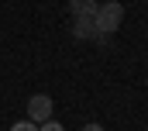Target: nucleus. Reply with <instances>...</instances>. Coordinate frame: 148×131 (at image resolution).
I'll list each match as a JSON object with an SVG mask.
<instances>
[{
    "label": "nucleus",
    "mask_w": 148,
    "mask_h": 131,
    "mask_svg": "<svg viewBox=\"0 0 148 131\" xmlns=\"http://www.w3.org/2000/svg\"><path fill=\"white\" fill-rule=\"evenodd\" d=\"M121 21H124V7H121L117 0L100 3V7H97V14H93V24H97V31H100V34H107V38H110V34L121 28Z\"/></svg>",
    "instance_id": "obj_1"
},
{
    "label": "nucleus",
    "mask_w": 148,
    "mask_h": 131,
    "mask_svg": "<svg viewBox=\"0 0 148 131\" xmlns=\"http://www.w3.org/2000/svg\"><path fill=\"white\" fill-rule=\"evenodd\" d=\"M28 121H35V124L52 121V97L48 93H35L28 100Z\"/></svg>",
    "instance_id": "obj_2"
},
{
    "label": "nucleus",
    "mask_w": 148,
    "mask_h": 131,
    "mask_svg": "<svg viewBox=\"0 0 148 131\" xmlns=\"http://www.w3.org/2000/svg\"><path fill=\"white\" fill-rule=\"evenodd\" d=\"M73 34H76V38H83V41H97V45H107V41H110L107 34L97 31L93 17H76V21H73Z\"/></svg>",
    "instance_id": "obj_3"
},
{
    "label": "nucleus",
    "mask_w": 148,
    "mask_h": 131,
    "mask_svg": "<svg viewBox=\"0 0 148 131\" xmlns=\"http://www.w3.org/2000/svg\"><path fill=\"white\" fill-rule=\"evenodd\" d=\"M97 7H100V0H69L73 17H93V14H97Z\"/></svg>",
    "instance_id": "obj_4"
},
{
    "label": "nucleus",
    "mask_w": 148,
    "mask_h": 131,
    "mask_svg": "<svg viewBox=\"0 0 148 131\" xmlns=\"http://www.w3.org/2000/svg\"><path fill=\"white\" fill-rule=\"evenodd\" d=\"M10 131H38V124H35V121H17Z\"/></svg>",
    "instance_id": "obj_5"
},
{
    "label": "nucleus",
    "mask_w": 148,
    "mask_h": 131,
    "mask_svg": "<svg viewBox=\"0 0 148 131\" xmlns=\"http://www.w3.org/2000/svg\"><path fill=\"white\" fill-rule=\"evenodd\" d=\"M38 131H62L59 121H45V124H38Z\"/></svg>",
    "instance_id": "obj_6"
},
{
    "label": "nucleus",
    "mask_w": 148,
    "mask_h": 131,
    "mask_svg": "<svg viewBox=\"0 0 148 131\" xmlns=\"http://www.w3.org/2000/svg\"><path fill=\"white\" fill-rule=\"evenodd\" d=\"M83 131H103V128H100V124L93 121V124H83Z\"/></svg>",
    "instance_id": "obj_7"
}]
</instances>
